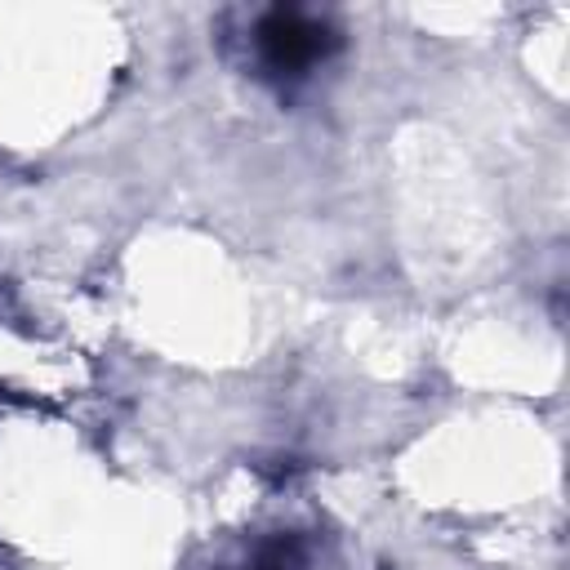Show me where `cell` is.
I'll return each instance as SVG.
<instances>
[{"mask_svg":"<svg viewBox=\"0 0 570 570\" xmlns=\"http://www.w3.org/2000/svg\"><path fill=\"white\" fill-rule=\"evenodd\" d=\"M258 45H263V53H267V62H272L276 71H298V67H307L312 58H321L325 31H321V22L281 9V13H272V18L258 27Z\"/></svg>","mask_w":570,"mask_h":570,"instance_id":"obj_1","label":"cell"}]
</instances>
